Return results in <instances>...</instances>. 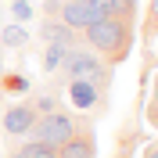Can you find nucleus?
I'll return each mask as SVG.
<instances>
[{"mask_svg": "<svg viewBox=\"0 0 158 158\" xmlns=\"http://www.w3.org/2000/svg\"><path fill=\"white\" fill-rule=\"evenodd\" d=\"M40 36L47 40V43H58V47H65V50H72L79 43V36L65 25L61 18H43V25H40Z\"/></svg>", "mask_w": 158, "mask_h": 158, "instance_id": "0eeeda50", "label": "nucleus"}, {"mask_svg": "<svg viewBox=\"0 0 158 158\" xmlns=\"http://www.w3.org/2000/svg\"><path fill=\"white\" fill-rule=\"evenodd\" d=\"M58 158H97V137H94V126H79L65 144L58 148Z\"/></svg>", "mask_w": 158, "mask_h": 158, "instance_id": "39448f33", "label": "nucleus"}, {"mask_svg": "<svg viewBox=\"0 0 158 158\" xmlns=\"http://www.w3.org/2000/svg\"><path fill=\"white\" fill-rule=\"evenodd\" d=\"M144 158H158V144H155V148H148V155H144Z\"/></svg>", "mask_w": 158, "mask_h": 158, "instance_id": "2eb2a0df", "label": "nucleus"}, {"mask_svg": "<svg viewBox=\"0 0 158 158\" xmlns=\"http://www.w3.org/2000/svg\"><path fill=\"white\" fill-rule=\"evenodd\" d=\"M0 18H4V11H0Z\"/></svg>", "mask_w": 158, "mask_h": 158, "instance_id": "f3484780", "label": "nucleus"}, {"mask_svg": "<svg viewBox=\"0 0 158 158\" xmlns=\"http://www.w3.org/2000/svg\"><path fill=\"white\" fill-rule=\"evenodd\" d=\"M32 122H36V104H32V101H22V104H15L7 115H4V129L15 133V137H18V133H29Z\"/></svg>", "mask_w": 158, "mask_h": 158, "instance_id": "423d86ee", "label": "nucleus"}, {"mask_svg": "<svg viewBox=\"0 0 158 158\" xmlns=\"http://www.w3.org/2000/svg\"><path fill=\"white\" fill-rule=\"evenodd\" d=\"M148 118H151V126L158 129V97H155V101L148 104Z\"/></svg>", "mask_w": 158, "mask_h": 158, "instance_id": "ddd939ff", "label": "nucleus"}, {"mask_svg": "<svg viewBox=\"0 0 158 158\" xmlns=\"http://www.w3.org/2000/svg\"><path fill=\"white\" fill-rule=\"evenodd\" d=\"M58 18L65 22L69 29H86V25H94V22L104 18V11L94 4V0H61Z\"/></svg>", "mask_w": 158, "mask_h": 158, "instance_id": "20e7f679", "label": "nucleus"}, {"mask_svg": "<svg viewBox=\"0 0 158 158\" xmlns=\"http://www.w3.org/2000/svg\"><path fill=\"white\" fill-rule=\"evenodd\" d=\"M61 69H65L69 79L90 83V86H97V90H104L111 83V65L104 58H97L94 50H76L72 47L69 54H65V61H61Z\"/></svg>", "mask_w": 158, "mask_h": 158, "instance_id": "7ed1b4c3", "label": "nucleus"}, {"mask_svg": "<svg viewBox=\"0 0 158 158\" xmlns=\"http://www.w3.org/2000/svg\"><path fill=\"white\" fill-rule=\"evenodd\" d=\"M90 118H83V115H72L69 108H54V111H47V115H36V122H32V140L36 144H43V148H50V151H58L65 140L76 133L79 126H86Z\"/></svg>", "mask_w": 158, "mask_h": 158, "instance_id": "f03ea898", "label": "nucleus"}, {"mask_svg": "<svg viewBox=\"0 0 158 158\" xmlns=\"http://www.w3.org/2000/svg\"><path fill=\"white\" fill-rule=\"evenodd\" d=\"M7 90L22 94V90H25V79H22V76H7Z\"/></svg>", "mask_w": 158, "mask_h": 158, "instance_id": "f8f14e48", "label": "nucleus"}, {"mask_svg": "<svg viewBox=\"0 0 158 158\" xmlns=\"http://www.w3.org/2000/svg\"><path fill=\"white\" fill-rule=\"evenodd\" d=\"M104 18H122V22H137V0H94Z\"/></svg>", "mask_w": 158, "mask_h": 158, "instance_id": "6e6552de", "label": "nucleus"}, {"mask_svg": "<svg viewBox=\"0 0 158 158\" xmlns=\"http://www.w3.org/2000/svg\"><path fill=\"white\" fill-rule=\"evenodd\" d=\"M155 97H158V83H155Z\"/></svg>", "mask_w": 158, "mask_h": 158, "instance_id": "dca6fc26", "label": "nucleus"}, {"mask_svg": "<svg viewBox=\"0 0 158 158\" xmlns=\"http://www.w3.org/2000/svg\"><path fill=\"white\" fill-rule=\"evenodd\" d=\"M65 54H69L65 47H58V43H50V47H47V54H43V72H54V69H61V61H65Z\"/></svg>", "mask_w": 158, "mask_h": 158, "instance_id": "9d476101", "label": "nucleus"}, {"mask_svg": "<svg viewBox=\"0 0 158 158\" xmlns=\"http://www.w3.org/2000/svg\"><path fill=\"white\" fill-rule=\"evenodd\" d=\"M69 94H72V101H76L79 108H90V104L97 101V86H90V83H79V79H72Z\"/></svg>", "mask_w": 158, "mask_h": 158, "instance_id": "1a4fd4ad", "label": "nucleus"}, {"mask_svg": "<svg viewBox=\"0 0 158 158\" xmlns=\"http://www.w3.org/2000/svg\"><path fill=\"white\" fill-rule=\"evenodd\" d=\"M4 43H7V47H22V43H25V29H22V25H7V29H4Z\"/></svg>", "mask_w": 158, "mask_h": 158, "instance_id": "9b49d317", "label": "nucleus"}, {"mask_svg": "<svg viewBox=\"0 0 158 158\" xmlns=\"http://www.w3.org/2000/svg\"><path fill=\"white\" fill-rule=\"evenodd\" d=\"M83 32V43L86 50H94L97 58H104L108 65H118V61L129 58V50H133V22H122V18H101L94 25H86Z\"/></svg>", "mask_w": 158, "mask_h": 158, "instance_id": "f257e3e1", "label": "nucleus"}, {"mask_svg": "<svg viewBox=\"0 0 158 158\" xmlns=\"http://www.w3.org/2000/svg\"><path fill=\"white\" fill-rule=\"evenodd\" d=\"M32 158H58V151H50V148H36V151H32Z\"/></svg>", "mask_w": 158, "mask_h": 158, "instance_id": "4468645a", "label": "nucleus"}]
</instances>
